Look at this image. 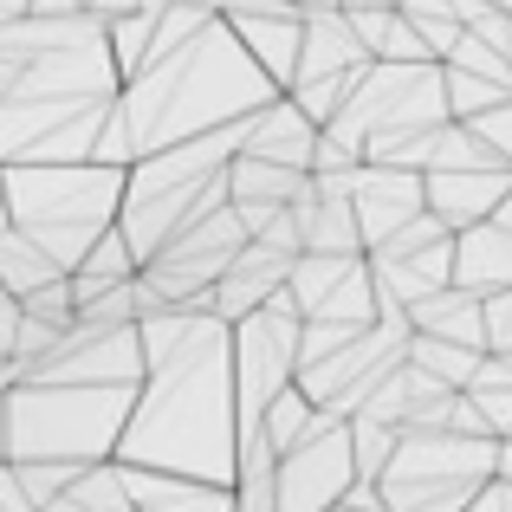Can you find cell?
Masks as SVG:
<instances>
[{"label": "cell", "mask_w": 512, "mask_h": 512, "mask_svg": "<svg viewBox=\"0 0 512 512\" xmlns=\"http://www.w3.org/2000/svg\"><path fill=\"white\" fill-rule=\"evenodd\" d=\"M124 65L98 13H26L0 26V156L98 163Z\"/></svg>", "instance_id": "1"}, {"label": "cell", "mask_w": 512, "mask_h": 512, "mask_svg": "<svg viewBox=\"0 0 512 512\" xmlns=\"http://www.w3.org/2000/svg\"><path fill=\"white\" fill-rule=\"evenodd\" d=\"M273 98H286V91L273 85V72L247 52V39H240L234 26L214 20L208 33H195L188 46L150 59L124 85L111 124H104L98 163L137 169L143 156H156V150H175V143H195V137H214V130L247 124V117H260Z\"/></svg>", "instance_id": "2"}, {"label": "cell", "mask_w": 512, "mask_h": 512, "mask_svg": "<svg viewBox=\"0 0 512 512\" xmlns=\"http://www.w3.org/2000/svg\"><path fill=\"white\" fill-rule=\"evenodd\" d=\"M240 441H247V422H240V383H234V325L201 318L195 338L156 363L150 383L137 389V415L124 428L117 461L234 487Z\"/></svg>", "instance_id": "3"}, {"label": "cell", "mask_w": 512, "mask_h": 512, "mask_svg": "<svg viewBox=\"0 0 512 512\" xmlns=\"http://www.w3.org/2000/svg\"><path fill=\"white\" fill-rule=\"evenodd\" d=\"M130 169L111 163H7V227L52 253L65 273L124 221Z\"/></svg>", "instance_id": "4"}, {"label": "cell", "mask_w": 512, "mask_h": 512, "mask_svg": "<svg viewBox=\"0 0 512 512\" xmlns=\"http://www.w3.org/2000/svg\"><path fill=\"white\" fill-rule=\"evenodd\" d=\"M137 415V389L104 383H13L7 389V461H65L104 467L124 448V428Z\"/></svg>", "instance_id": "5"}, {"label": "cell", "mask_w": 512, "mask_h": 512, "mask_svg": "<svg viewBox=\"0 0 512 512\" xmlns=\"http://www.w3.org/2000/svg\"><path fill=\"white\" fill-rule=\"evenodd\" d=\"M240 156V124L234 130H214V137H195V143H175V150H156L130 169V195H124V234L130 247L143 253V266L169 247L182 227L208 221L234 201L227 188V169Z\"/></svg>", "instance_id": "6"}, {"label": "cell", "mask_w": 512, "mask_h": 512, "mask_svg": "<svg viewBox=\"0 0 512 512\" xmlns=\"http://www.w3.org/2000/svg\"><path fill=\"white\" fill-rule=\"evenodd\" d=\"M493 474H500V441L493 435L415 428V435H402L396 461L383 474V500L389 512H467Z\"/></svg>", "instance_id": "7"}, {"label": "cell", "mask_w": 512, "mask_h": 512, "mask_svg": "<svg viewBox=\"0 0 512 512\" xmlns=\"http://www.w3.org/2000/svg\"><path fill=\"white\" fill-rule=\"evenodd\" d=\"M299 370H305V318L266 305V312L234 325V383H240V422H247V435L299 383Z\"/></svg>", "instance_id": "8"}, {"label": "cell", "mask_w": 512, "mask_h": 512, "mask_svg": "<svg viewBox=\"0 0 512 512\" xmlns=\"http://www.w3.org/2000/svg\"><path fill=\"white\" fill-rule=\"evenodd\" d=\"M357 487V448L350 422H331L305 448L279 454V512H338L344 493Z\"/></svg>", "instance_id": "9"}, {"label": "cell", "mask_w": 512, "mask_h": 512, "mask_svg": "<svg viewBox=\"0 0 512 512\" xmlns=\"http://www.w3.org/2000/svg\"><path fill=\"white\" fill-rule=\"evenodd\" d=\"M415 214H428V175L422 169H389V163L357 169V221H363L370 253L383 247V240H396Z\"/></svg>", "instance_id": "10"}, {"label": "cell", "mask_w": 512, "mask_h": 512, "mask_svg": "<svg viewBox=\"0 0 512 512\" xmlns=\"http://www.w3.org/2000/svg\"><path fill=\"white\" fill-rule=\"evenodd\" d=\"M299 260H305V253H279V247H266V240H247V253L234 260V273L214 286V318L240 325V318L266 312V305L292 286V266H299Z\"/></svg>", "instance_id": "11"}, {"label": "cell", "mask_w": 512, "mask_h": 512, "mask_svg": "<svg viewBox=\"0 0 512 512\" xmlns=\"http://www.w3.org/2000/svg\"><path fill=\"white\" fill-rule=\"evenodd\" d=\"M376 52L363 46L350 7H318L305 13V59H299V78L292 85H318V78H350V72H370Z\"/></svg>", "instance_id": "12"}, {"label": "cell", "mask_w": 512, "mask_h": 512, "mask_svg": "<svg viewBox=\"0 0 512 512\" xmlns=\"http://www.w3.org/2000/svg\"><path fill=\"white\" fill-rule=\"evenodd\" d=\"M318 137H325V130H318L299 104H292V98H273L260 117H247V124H240V156H260V163H286V169H305V175H312Z\"/></svg>", "instance_id": "13"}, {"label": "cell", "mask_w": 512, "mask_h": 512, "mask_svg": "<svg viewBox=\"0 0 512 512\" xmlns=\"http://www.w3.org/2000/svg\"><path fill=\"white\" fill-rule=\"evenodd\" d=\"M506 195H512V169H435L428 175V214H441L454 234L493 221Z\"/></svg>", "instance_id": "14"}, {"label": "cell", "mask_w": 512, "mask_h": 512, "mask_svg": "<svg viewBox=\"0 0 512 512\" xmlns=\"http://www.w3.org/2000/svg\"><path fill=\"white\" fill-rule=\"evenodd\" d=\"M454 286L474 292V299L512 292V234L500 221H480L467 234H454Z\"/></svg>", "instance_id": "15"}, {"label": "cell", "mask_w": 512, "mask_h": 512, "mask_svg": "<svg viewBox=\"0 0 512 512\" xmlns=\"http://www.w3.org/2000/svg\"><path fill=\"white\" fill-rule=\"evenodd\" d=\"M137 512H234V487L221 480H188V474H150V467H124Z\"/></svg>", "instance_id": "16"}, {"label": "cell", "mask_w": 512, "mask_h": 512, "mask_svg": "<svg viewBox=\"0 0 512 512\" xmlns=\"http://www.w3.org/2000/svg\"><path fill=\"white\" fill-rule=\"evenodd\" d=\"M227 188H234V208L240 214H273V208H292V201L312 195V175L286 169V163H260V156H234Z\"/></svg>", "instance_id": "17"}, {"label": "cell", "mask_w": 512, "mask_h": 512, "mask_svg": "<svg viewBox=\"0 0 512 512\" xmlns=\"http://www.w3.org/2000/svg\"><path fill=\"white\" fill-rule=\"evenodd\" d=\"M409 318H415V331H428V338L487 350V299H474V292H461V286H448V292H435V299H422Z\"/></svg>", "instance_id": "18"}, {"label": "cell", "mask_w": 512, "mask_h": 512, "mask_svg": "<svg viewBox=\"0 0 512 512\" xmlns=\"http://www.w3.org/2000/svg\"><path fill=\"white\" fill-rule=\"evenodd\" d=\"M59 279H72V273L39 240H26L20 227H0V286H7V299H33V292L59 286Z\"/></svg>", "instance_id": "19"}, {"label": "cell", "mask_w": 512, "mask_h": 512, "mask_svg": "<svg viewBox=\"0 0 512 512\" xmlns=\"http://www.w3.org/2000/svg\"><path fill=\"white\" fill-rule=\"evenodd\" d=\"M130 279H143V253L130 247L124 227H111V234L85 253V266L72 273V286L78 292H104V286H130Z\"/></svg>", "instance_id": "20"}, {"label": "cell", "mask_w": 512, "mask_h": 512, "mask_svg": "<svg viewBox=\"0 0 512 512\" xmlns=\"http://www.w3.org/2000/svg\"><path fill=\"white\" fill-rule=\"evenodd\" d=\"M357 273V260H344V253H305L299 266H292V299H299V312L305 318H318L331 299H338V286Z\"/></svg>", "instance_id": "21"}, {"label": "cell", "mask_w": 512, "mask_h": 512, "mask_svg": "<svg viewBox=\"0 0 512 512\" xmlns=\"http://www.w3.org/2000/svg\"><path fill=\"white\" fill-rule=\"evenodd\" d=\"M409 363H422V370L441 376L448 389H474V383H480V363H487V350H467V344H448V338H428V331H415Z\"/></svg>", "instance_id": "22"}, {"label": "cell", "mask_w": 512, "mask_h": 512, "mask_svg": "<svg viewBox=\"0 0 512 512\" xmlns=\"http://www.w3.org/2000/svg\"><path fill=\"white\" fill-rule=\"evenodd\" d=\"M350 448H357V480H376L383 487V474H389V461H396V448H402V428H389V422H350Z\"/></svg>", "instance_id": "23"}, {"label": "cell", "mask_w": 512, "mask_h": 512, "mask_svg": "<svg viewBox=\"0 0 512 512\" xmlns=\"http://www.w3.org/2000/svg\"><path fill=\"white\" fill-rule=\"evenodd\" d=\"M448 104H454V124H474V117H487V111H500V104H512V91L493 85V78H480V72L448 65Z\"/></svg>", "instance_id": "24"}, {"label": "cell", "mask_w": 512, "mask_h": 512, "mask_svg": "<svg viewBox=\"0 0 512 512\" xmlns=\"http://www.w3.org/2000/svg\"><path fill=\"white\" fill-rule=\"evenodd\" d=\"M363 331L357 325H331V318H305V363H325L338 357V350H350Z\"/></svg>", "instance_id": "25"}, {"label": "cell", "mask_w": 512, "mask_h": 512, "mask_svg": "<svg viewBox=\"0 0 512 512\" xmlns=\"http://www.w3.org/2000/svg\"><path fill=\"white\" fill-rule=\"evenodd\" d=\"M487 350L493 357H512V292L487 299Z\"/></svg>", "instance_id": "26"}, {"label": "cell", "mask_w": 512, "mask_h": 512, "mask_svg": "<svg viewBox=\"0 0 512 512\" xmlns=\"http://www.w3.org/2000/svg\"><path fill=\"white\" fill-rule=\"evenodd\" d=\"M474 130L512 163V104H500V111H487V117H474Z\"/></svg>", "instance_id": "27"}, {"label": "cell", "mask_w": 512, "mask_h": 512, "mask_svg": "<svg viewBox=\"0 0 512 512\" xmlns=\"http://www.w3.org/2000/svg\"><path fill=\"white\" fill-rule=\"evenodd\" d=\"M467 512H512V480H500V474H493L487 487H480V500L467 506Z\"/></svg>", "instance_id": "28"}, {"label": "cell", "mask_w": 512, "mask_h": 512, "mask_svg": "<svg viewBox=\"0 0 512 512\" xmlns=\"http://www.w3.org/2000/svg\"><path fill=\"white\" fill-rule=\"evenodd\" d=\"M26 13H33V0H0V26H7V20H26Z\"/></svg>", "instance_id": "29"}, {"label": "cell", "mask_w": 512, "mask_h": 512, "mask_svg": "<svg viewBox=\"0 0 512 512\" xmlns=\"http://www.w3.org/2000/svg\"><path fill=\"white\" fill-rule=\"evenodd\" d=\"M500 480H512V441H500Z\"/></svg>", "instance_id": "30"}, {"label": "cell", "mask_w": 512, "mask_h": 512, "mask_svg": "<svg viewBox=\"0 0 512 512\" xmlns=\"http://www.w3.org/2000/svg\"><path fill=\"white\" fill-rule=\"evenodd\" d=\"M292 7H305V13H318V7H344V0H292Z\"/></svg>", "instance_id": "31"}, {"label": "cell", "mask_w": 512, "mask_h": 512, "mask_svg": "<svg viewBox=\"0 0 512 512\" xmlns=\"http://www.w3.org/2000/svg\"><path fill=\"white\" fill-rule=\"evenodd\" d=\"M344 7H402V0H344Z\"/></svg>", "instance_id": "32"}, {"label": "cell", "mask_w": 512, "mask_h": 512, "mask_svg": "<svg viewBox=\"0 0 512 512\" xmlns=\"http://www.w3.org/2000/svg\"><path fill=\"white\" fill-rule=\"evenodd\" d=\"M493 7H500V13H512V0H493Z\"/></svg>", "instance_id": "33"}]
</instances>
